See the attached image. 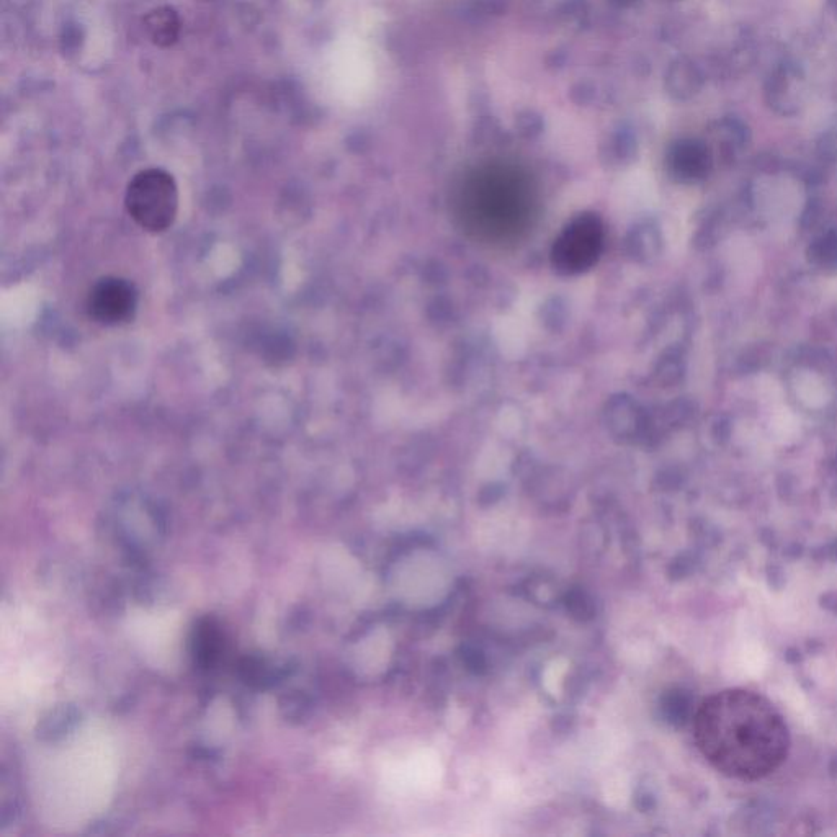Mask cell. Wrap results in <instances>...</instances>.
Listing matches in <instances>:
<instances>
[{"mask_svg": "<svg viewBox=\"0 0 837 837\" xmlns=\"http://www.w3.org/2000/svg\"><path fill=\"white\" fill-rule=\"evenodd\" d=\"M703 757L731 779H764L784 764L790 733L782 713L761 694L721 690L703 700L694 718Z\"/></svg>", "mask_w": 837, "mask_h": 837, "instance_id": "obj_1", "label": "cell"}, {"mask_svg": "<svg viewBox=\"0 0 837 837\" xmlns=\"http://www.w3.org/2000/svg\"><path fill=\"white\" fill-rule=\"evenodd\" d=\"M128 215L149 233L171 228L179 211V188L164 169H144L131 179L125 197Z\"/></svg>", "mask_w": 837, "mask_h": 837, "instance_id": "obj_2", "label": "cell"}, {"mask_svg": "<svg viewBox=\"0 0 837 837\" xmlns=\"http://www.w3.org/2000/svg\"><path fill=\"white\" fill-rule=\"evenodd\" d=\"M602 236V223L597 216H578L555 241L551 259L556 270L579 274L591 269L599 259Z\"/></svg>", "mask_w": 837, "mask_h": 837, "instance_id": "obj_3", "label": "cell"}, {"mask_svg": "<svg viewBox=\"0 0 837 837\" xmlns=\"http://www.w3.org/2000/svg\"><path fill=\"white\" fill-rule=\"evenodd\" d=\"M86 308L95 323L118 326L133 318L138 308V290L125 278H100L90 288Z\"/></svg>", "mask_w": 837, "mask_h": 837, "instance_id": "obj_4", "label": "cell"}, {"mask_svg": "<svg viewBox=\"0 0 837 837\" xmlns=\"http://www.w3.org/2000/svg\"><path fill=\"white\" fill-rule=\"evenodd\" d=\"M669 166L677 179L685 182L700 180L710 171V156L702 144L695 141H682L672 148L669 154Z\"/></svg>", "mask_w": 837, "mask_h": 837, "instance_id": "obj_5", "label": "cell"}, {"mask_svg": "<svg viewBox=\"0 0 837 837\" xmlns=\"http://www.w3.org/2000/svg\"><path fill=\"white\" fill-rule=\"evenodd\" d=\"M144 30L154 45L159 48H169L179 40L182 23L175 9L162 5L151 10L144 17Z\"/></svg>", "mask_w": 837, "mask_h": 837, "instance_id": "obj_6", "label": "cell"}, {"mask_svg": "<svg viewBox=\"0 0 837 837\" xmlns=\"http://www.w3.org/2000/svg\"><path fill=\"white\" fill-rule=\"evenodd\" d=\"M700 76L697 69L687 61L672 64L667 72L666 86L676 99H689L699 90Z\"/></svg>", "mask_w": 837, "mask_h": 837, "instance_id": "obj_7", "label": "cell"}, {"mask_svg": "<svg viewBox=\"0 0 837 837\" xmlns=\"http://www.w3.org/2000/svg\"><path fill=\"white\" fill-rule=\"evenodd\" d=\"M810 260L823 270H837V231H828L810 246Z\"/></svg>", "mask_w": 837, "mask_h": 837, "instance_id": "obj_8", "label": "cell"}, {"mask_svg": "<svg viewBox=\"0 0 837 837\" xmlns=\"http://www.w3.org/2000/svg\"><path fill=\"white\" fill-rule=\"evenodd\" d=\"M515 125H517V130H519L520 135L525 136V138H533V136L540 135L543 130V120L538 113L533 112V110H524V112L519 113V117L515 120Z\"/></svg>", "mask_w": 837, "mask_h": 837, "instance_id": "obj_9", "label": "cell"}, {"mask_svg": "<svg viewBox=\"0 0 837 837\" xmlns=\"http://www.w3.org/2000/svg\"><path fill=\"white\" fill-rule=\"evenodd\" d=\"M592 97H594V89L586 82H581V84L571 89V99L578 105H586V103L591 102Z\"/></svg>", "mask_w": 837, "mask_h": 837, "instance_id": "obj_10", "label": "cell"}, {"mask_svg": "<svg viewBox=\"0 0 837 837\" xmlns=\"http://www.w3.org/2000/svg\"><path fill=\"white\" fill-rule=\"evenodd\" d=\"M638 0H610V4H614L618 9H628L635 5Z\"/></svg>", "mask_w": 837, "mask_h": 837, "instance_id": "obj_11", "label": "cell"}]
</instances>
